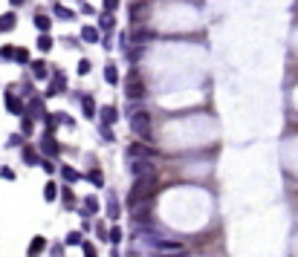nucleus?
Masks as SVG:
<instances>
[{
    "label": "nucleus",
    "instance_id": "f3484780",
    "mask_svg": "<svg viewBox=\"0 0 298 257\" xmlns=\"http://www.w3.org/2000/svg\"><path fill=\"white\" fill-rule=\"evenodd\" d=\"M29 64H32V75H35V78H46V75H49L46 61H29Z\"/></svg>",
    "mask_w": 298,
    "mask_h": 257
},
{
    "label": "nucleus",
    "instance_id": "e433bc0d",
    "mask_svg": "<svg viewBox=\"0 0 298 257\" xmlns=\"http://www.w3.org/2000/svg\"><path fill=\"white\" fill-rule=\"evenodd\" d=\"M0 176H3V179H15V171H12V168H0Z\"/></svg>",
    "mask_w": 298,
    "mask_h": 257
},
{
    "label": "nucleus",
    "instance_id": "b1692460",
    "mask_svg": "<svg viewBox=\"0 0 298 257\" xmlns=\"http://www.w3.org/2000/svg\"><path fill=\"white\" fill-rule=\"evenodd\" d=\"M81 107H84V116H93V113H96V101H93V96L81 98Z\"/></svg>",
    "mask_w": 298,
    "mask_h": 257
},
{
    "label": "nucleus",
    "instance_id": "0eeeda50",
    "mask_svg": "<svg viewBox=\"0 0 298 257\" xmlns=\"http://www.w3.org/2000/svg\"><path fill=\"white\" fill-rule=\"evenodd\" d=\"M125 93H128V98H131V101H133V98H142V96H145V87H142V78H139V72H131Z\"/></svg>",
    "mask_w": 298,
    "mask_h": 257
},
{
    "label": "nucleus",
    "instance_id": "a878e982",
    "mask_svg": "<svg viewBox=\"0 0 298 257\" xmlns=\"http://www.w3.org/2000/svg\"><path fill=\"white\" fill-rule=\"evenodd\" d=\"M61 199H64V208H69V211L75 208V196H72V191H69V188H64V191H61Z\"/></svg>",
    "mask_w": 298,
    "mask_h": 257
},
{
    "label": "nucleus",
    "instance_id": "f257e3e1",
    "mask_svg": "<svg viewBox=\"0 0 298 257\" xmlns=\"http://www.w3.org/2000/svg\"><path fill=\"white\" fill-rule=\"evenodd\" d=\"M154 193H157V176H133L131 202H139V199H151Z\"/></svg>",
    "mask_w": 298,
    "mask_h": 257
},
{
    "label": "nucleus",
    "instance_id": "2f4dec72",
    "mask_svg": "<svg viewBox=\"0 0 298 257\" xmlns=\"http://www.w3.org/2000/svg\"><path fill=\"white\" fill-rule=\"evenodd\" d=\"M0 58H3V61H12V58H15V46H3V49H0Z\"/></svg>",
    "mask_w": 298,
    "mask_h": 257
},
{
    "label": "nucleus",
    "instance_id": "aec40b11",
    "mask_svg": "<svg viewBox=\"0 0 298 257\" xmlns=\"http://www.w3.org/2000/svg\"><path fill=\"white\" fill-rule=\"evenodd\" d=\"M9 29H15V15L9 12V15H0V32H9Z\"/></svg>",
    "mask_w": 298,
    "mask_h": 257
},
{
    "label": "nucleus",
    "instance_id": "9d476101",
    "mask_svg": "<svg viewBox=\"0 0 298 257\" xmlns=\"http://www.w3.org/2000/svg\"><path fill=\"white\" fill-rule=\"evenodd\" d=\"M64 87H67V75L61 72V69H55V72H52V87H49V96H52V93H61Z\"/></svg>",
    "mask_w": 298,
    "mask_h": 257
},
{
    "label": "nucleus",
    "instance_id": "412c9836",
    "mask_svg": "<svg viewBox=\"0 0 298 257\" xmlns=\"http://www.w3.org/2000/svg\"><path fill=\"white\" fill-rule=\"evenodd\" d=\"M23 162H26V165H38V150H35V148H29V145H26V148H23Z\"/></svg>",
    "mask_w": 298,
    "mask_h": 257
},
{
    "label": "nucleus",
    "instance_id": "7c9ffc66",
    "mask_svg": "<svg viewBox=\"0 0 298 257\" xmlns=\"http://www.w3.org/2000/svg\"><path fill=\"white\" fill-rule=\"evenodd\" d=\"M81 249H84V257H99V252H96L93 243H81Z\"/></svg>",
    "mask_w": 298,
    "mask_h": 257
},
{
    "label": "nucleus",
    "instance_id": "4be33fe9",
    "mask_svg": "<svg viewBox=\"0 0 298 257\" xmlns=\"http://www.w3.org/2000/svg\"><path fill=\"white\" fill-rule=\"evenodd\" d=\"M119 214H122V211H119V205H116V196L110 193V202H107V217H110V220H119Z\"/></svg>",
    "mask_w": 298,
    "mask_h": 257
},
{
    "label": "nucleus",
    "instance_id": "f8f14e48",
    "mask_svg": "<svg viewBox=\"0 0 298 257\" xmlns=\"http://www.w3.org/2000/svg\"><path fill=\"white\" fill-rule=\"evenodd\" d=\"M116 119H119V110H116L113 104H107V107H101V122H104L107 128H110V125H113Z\"/></svg>",
    "mask_w": 298,
    "mask_h": 257
},
{
    "label": "nucleus",
    "instance_id": "4468645a",
    "mask_svg": "<svg viewBox=\"0 0 298 257\" xmlns=\"http://www.w3.org/2000/svg\"><path fill=\"white\" fill-rule=\"evenodd\" d=\"M61 176H64L67 185H72V182H78V179H81V173H78L75 168H69V165H61Z\"/></svg>",
    "mask_w": 298,
    "mask_h": 257
},
{
    "label": "nucleus",
    "instance_id": "f03ea898",
    "mask_svg": "<svg viewBox=\"0 0 298 257\" xmlns=\"http://www.w3.org/2000/svg\"><path fill=\"white\" fill-rule=\"evenodd\" d=\"M131 130L142 139V142H151V116L145 110H131Z\"/></svg>",
    "mask_w": 298,
    "mask_h": 257
},
{
    "label": "nucleus",
    "instance_id": "4c0bfd02",
    "mask_svg": "<svg viewBox=\"0 0 298 257\" xmlns=\"http://www.w3.org/2000/svg\"><path fill=\"white\" fill-rule=\"evenodd\" d=\"M107 240H113V243H119V240H122V231H119V228H113V231L107 234Z\"/></svg>",
    "mask_w": 298,
    "mask_h": 257
},
{
    "label": "nucleus",
    "instance_id": "f704fd0d",
    "mask_svg": "<svg viewBox=\"0 0 298 257\" xmlns=\"http://www.w3.org/2000/svg\"><path fill=\"white\" fill-rule=\"evenodd\" d=\"M32 128H35V119H26V116H23V133L29 136V133H32Z\"/></svg>",
    "mask_w": 298,
    "mask_h": 257
},
{
    "label": "nucleus",
    "instance_id": "39448f33",
    "mask_svg": "<svg viewBox=\"0 0 298 257\" xmlns=\"http://www.w3.org/2000/svg\"><path fill=\"white\" fill-rule=\"evenodd\" d=\"M131 173L133 176H157L154 159H131Z\"/></svg>",
    "mask_w": 298,
    "mask_h": 257
},
{
    "label": "nucleus",
    "instance_id": "393cba45",
    "mask_svg": "<svg viewBox=\"0 0 298 257\" xmlns=\"http://www.w3.org/2000/svg\"><path fill=\"white\" fill-rule=\"evenodd\" d=\"M104 78H107L110 84H116V81H119V69H116L113 64H107L104 66Z\"/></svg>",
    "mask_w": 298,
    "mask_h": 257
},
{
    "label": "nucleus",
    "instance_id": "cd10ccee",
    "mask_svg": "<svg viewBox=\"0 0 298 257\" xmlns=\"http://www.w3.org/2000/svg\"><path fill=\"white\" fill-rule=\"evenodd\" d=\"M55 15L61 18V21H72L75 15H72V9H67V6H55Z\"/></svg>",
    "mask_w": 298,
    "mask_h": 257
},
{
    "label": "nucleus",
    "instance_id": "bb28decb",
    "mask_svg": "<svg viewBox=\"0 0 298 257\" xmlns=\"http://www.w3.org/2000/svg\"><path fill=\"white\" fill-rule=\"evenodd\" d=\"M87 179H90V182H93V185H96V188H101V185H104V176H101V171H99V168H93V171H90V176H87Z\"/></svg>",
    "mask_w": 298,
    "mask_h": 257
},
{
    "label": "nucleus",
    "instance_id": "6ab92c4d",
    "mask_svg": "<svg viewBox=\"0 0 298 257\" xmlns=\"http://www.w3.org/2000/svg\"><path fill=\"white\" fill-rule=\"evenodd\" d=\"M35 26H38L41 32H49V26H52V21H49L46 15H41V12H38V15H35Z\"/></svg>",
    "mask_w": 298,
    "mask_h": 257
},
{
    "label": "nucleus",
    "instance_id": "c9c22d12",
    "mask_svg": "<svg viewBox=\"0 0 298 257\" xmlns=\"http://www.w3.org/2000/svg\"><path fill=\"white\" fill-rule=\"evenodd\" d=\"M101 3H104L107 12H116V9H119V0H101Z\"/></svg>",
    "mask_w": 298,
    "mask_h": 257
},
{
    "label": "nucleus",
    "instance_id": "2eb2a0df",
    "mask_svg": "<svg viewBox=\"0 0 298 257\" xmlns=\"http://www.w3.org/2000/svg\"><path fill=\"white\" fill-rule=\"evenodd\" d=\"M44 249H46V240H44V237H32V243H29V257H38Z\"/></svg>",
    "mask_w": 298,
    "mask_h": 257
},
{
    "label": "nucleus",
    "instance_id": "ddd939ff",
    "mask_svg": "<svg viewBox=\"0 0 298 257\" xmlns=\"http://www.w3.org/2000/svg\"><path fill=\"white\" fill-rule=\"evenodd\" d=\"M29 113H32L29 119H44V116H46V110H44V98H32V101H29Z\"/></svg>",
    "mask_w": 298,
    "mask_h": 257
},
{
    "label": "nucleus",
    "instance_id": "20e7f679",
    "mask_svg": "<svg viewBox=\"0 0 298 257\" xmlns=\"http://www.w3.org/2000/svg\"><path fill=\"white\" fill-rule=\"evenodd\" d=\"M151 15V3L148 0H133L131 3V23H145Z\"/></svg>",
    "mask_w": 298,
    "mask_h": 257
},
{
    "label": "nucleus",
    "instance_id": "ea45409f",
    "mask_svg": "<svg viewBox=\"0 0 298 257\" xmlns=\"http://www.w3.org/2000/svg\"><path fill=\"white\" fill-rule=\"evenodd\" d=\"M12 3H15V6H21V3H23V0H12Z\"/></svg>",
    "mask_w": 298,
    "mask_h": 257
},
{
    "label": "nucleus",
    "instance_id": "dca6fc26",
    "mask_svg": "<svg viewBox=\"0 0 298 257\" xmlns=\"http://www.w3.org/2000/svg\"><path fill=\"white\" fill-rule=\"evenodd\" d=\"M148 41H157V35L148 32V29H136L133 32V43H148Z\"/></svg>",
    "mask_w": 298,
    "mask_h": 257
},
{
    "label": "nucleus",
    "instance_id": "c85d7f7f",
    "mask_svg": "<svg viewBox=\"0 0 298 257\" xmlns=\"http://www.w3.org/2000/svg\"><path fill=\"white\" fill-rule=\"evenodd\" d=\"M44 196H46V199L52 202V199L58 196V185H55V182H46V188H44Z\"/></svg>",
    "mask_w": 298,
    "mask_h": 257
},
{
    "label": "nucleus",
    "instance_id": "58836bf2",
    "mask_svg": "<svg viewBox=\"0 0 298 257\" xmlns=\"http://www.w3.org/2000/svg\"><path fill=\"white\" fill-rule=\"evenodd\" d=\"M78 72L87 75V72H90V61H78Z\"/></svg>",
    "mask_w": 298,
    "mask_h": 257
},
{
    "label": "nucleus",
    "instance_id": "473e14b6",
    "mask_svg": "<svg viewBox=\"0 0 298 257\" xmlns=\"http://www.w3.org/2000/svg\"><path fill=\"white\" fill-rule=\"evenodd\" d=\"M99 26H101V29H107V32H113V18H110V15H104V18L99 21Z\"/></svg>",
    "mask_w": 298,
    "mask_h": 257
},
{
    "label": "nucleus",
    "instance_id": "423d86ee",
    "mask_svg": "<svg viewBox=\"0 0 298 257\" xmlns=\"http://www.w3.org/2000/svg\"><path fill=\"white\" fill-rule=\"evenodd\" d=\"M131 214L136 223H145L151 217V199H139V202H131Z\"/></svg>",
    "mask_w": 298,
    "mask_h": 257
},
{
    "label": "nucleus",
    "instance_id": "c756f323",
    "mask_svg": "<svg viewBox=\"0 0 298 257\" xmlns=\"http://www.w3.org/2000/svg\"><path fill=\"white\" fill-rule=\"evenodd\" d=\"M12 61H18V64H29V52L26 49H15V58Z\"/></svg>",
    "mask_w": 298,
    "mask_h": 257
},
{
    "label": "nucleus",
    "instance_id": "a211bd4d",
    "mask_svg": "<svg viewBox=\"0 0 298 257\" xmlns=\"http://www.w3.org/2000/svg\"><path fill=\"white\" fill-rule=\"evenodd\" d=\"M81 41L96 43V41H99V29H96V26H84V29H81Z\"/></svg>",
    "mask_w": 298,
    "mask_h": 257
},
{
    "label": "nucleus",
    "instance_id": "5701e85b",
    "mask_svg": "<svg viewBox=\"0 0 298 257\" xmlns=\"http://www.w3.org/2000/svg\"><path fill=\"white\" fill-rule=\"evenodd\" d=\"M38 49H41V52H49V49H52V38L46 32H41V38H38Z\"/></svg>",
    "mask_w": 298,
    "mask_h": 257
},
{
    "label": "nucleus",
    "instance_id": "9b49d317",
    "mask_svg": "<svg viewBox=\"0 0 298 257\" xmlns=\"http://www.w3.org/2000/svg\"><path fill=\"white\" fill-rule=\"evenodd\" d=\"M96 211H99V199H96V196H87V199H84V208H78L81 217H93Z\"/></svg>",
    "mask_w": 298,
    "mask_h": 257
},
{
    "label": "nucleus",
    "instance_id": "6e6552de",
    "mask_svg": "<svg viewBox=\"0 0 298 257\" xmlns=\"http://www.w3.org/2000/svg\"><path fill=\"white\" fill-rule=\"evenodd\" d=\"M6 110H9L12 116H23V110H26V104H23L21 98H18V96H15V93H12V90H9V93H6Z\"/></svg>",
    "mask_w": 298,
    "mask_h": 257
},
{
    "label": "nucleus",
    "instance_id": "7ed1b4c3",
    "mask_svg": "<svg viewBox=\"0 0 298 257\" xmlns=\"http://www.w3.org/2000/svg\"><path fill=\"white\" fill-rule=\"evenodd\" d=\"M128 153H131L133 159H154V156H157V150H154L148 142H142V139L128 145Z\"/></svg>",
    "mask_w": 298,
    "mask_h": 257
},
{
    "label": "nucleus",
    "instance_id": "1a4fd4ad",
    "mask_svg": "<svg viewBox=\"0 0 298 257\" xmlns=\"http://www.w3.org/2000/svg\"><path fill=\"white\" fill-rule=\"evenodd\" d=\"M41 150H44L46 156H58V142L52 139V130L44 133V139H41Z\"/></svg>",
    "mask_w": 298,
    "mask_h": 257
},
{
    "label": "nucleus",
    "instance_id": "72a5a7b5",
    "mask_svg": "<svg viewBox=\"0 0 298 257\" xmlns=\"http://www.w3.org/2000/svg\"><path fill=\"white\" fill-rule=\"evenodd\" d=\"M67 243H69V246H78V243H81V234H75V231L67 234Z\"/></svg>",
    "mask_w": 298,
    "mask_h": 257
}]
</instances>
